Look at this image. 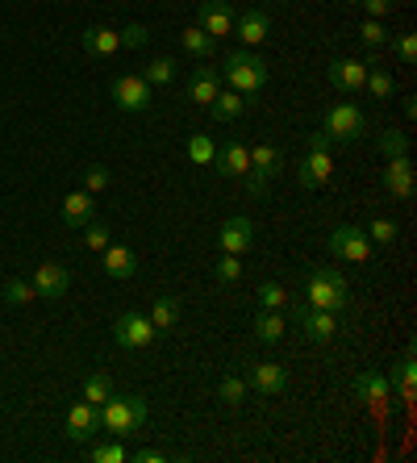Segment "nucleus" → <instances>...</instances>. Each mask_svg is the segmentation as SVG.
<instances>
[{
    "mask_svg": "<svg viewBox=\"0 0 417 463\" xmlns=\"http://www.w3.org/2000/svg\"><path fill=\"white\" fill-rule=\"evenodd\" d=\"M97 413H100V430L121 439V434H134L138 426H147L150 410H147V397H118V392H113Z\"/></svg>",
    "mask_w": 417,
    "mask_h": 463,
    "instance_id": "f257e3e1",
    "label": "nucleus"
},
{
    "mask_svg": "<svg viewBox=\"0 0 417 463\" xmlns=\"http://www.w3.org/2000/svg\"><path fill=\"white\" fill-rule=\"evenodd\" d=\"M222 80L234 88V92H242V97H255L259 88L268 84V63H263L255 51H234V54H225Z\"/></svg>",
    "mask_w": 417,
    "mask_h": 463,
    "instance_id": "f03ea898",
    "label": "nucleus"
},
{
    "mask_svg": "<svg viewBox=\"0 0 417 463\" xmlns=\"http://www.w3.org/2000/svg\"><path fill=\"white\" fill-rule=\"evenodd\" d=\"M305 301L313 305V309H346L351 305V288H346V280L338 276L334 268H313L309 271V284H305Z\"/></svg>",
    "mask_w": 417,
    "mask_h": 463,
    "instance_id": "7ed1b4c3",
    "label": "nucleus"
},
{
    "mask_svg": "<svg viewBox=\"0 0 417 463\" xmlns=\"http://www.w3.org/2000/svg\"><path fill=\"white\" fill-rule=\"evenodd\" d=\"M155 338H159L155 322L138 309H126L118 322H113V343H118L121 351H142V346H150Z\"/></svg>",
    "mask_w": 417,
    "mask_h": 463,
    "instance_id": "20e7f679",
    "label": "nucleus"
},
{
    "mask_svg": "<svg viewBox=\"0 0 417 463\" xmlns=\"http://www.w3.org/2000/svg\"><path fill=\"white\" fill-rule=\"evenodd\" d=\"M109 97H113V105L121 109V113H147L150 100H155V88L147 84L142 76H113V84H109Z\"/></svg>",
    "mask_w": 417,
    "mask_h": 463,
    "instance_id": "39448f33",
    "label": "nucleus"
},
{
    "mask_svg": "<svg viewBox=\"0 0 417 463\" xmlns=\"http://www.w3.org/2000/svg\"><path fill=\"white\" fill-rule=\"evenodd\" d=\"M326 134H330V142L338 146V142H355L359 134L367 129V118L359 113V105H351V100H338V105H330V113H326Z\"/></svg>",
    "mask_w": 417,
    "mask_h": 463,
    "instance_id": "423d86ee",
    "label": "nucleus"
},
{
    "mask_svg": "<svg viewBox=\"0 0 417 463\" xmlns=\"http://www.w3.org/2000/svg\"><path fill=\"white\" fill-rule=\"evenodd\" d=\"M330 255L343 263H367L372 259V238L359 226H334L330 230Z\"/></svg>",
    "mask_w": 417,
    "mask_h": 463,
    "instance_id": "0eeeda50",
    "label": "nucleus"
},
{
    "mask_svg": "<svg viewBox=\"0 0 417 463\" xmlns=\"http://www.w3.org/2000/svg\"><path fill=\"white\" fill-rule=\"evenodd\" d=\"M242 380H246V388H255L259 397H284V392H289V372H284L280 364H271V359L251 364Z\"/></svg>",
    "mask_w": 417,
    "mask_h": 463,
    "instance_id": "6e6552de",
    "label": "nucleus"
},
{
    "mask_svg": "<svg viewBox=\"0 0 417 463\" xmlns=\"http://www.w3.org/2000/svg\"><path fill=\"white\" fill-rule=\"evenodd\" d=\"M292 317H297V326L305 330V338H309V343H330V338L338 335V313H330V309L300 305V309H292Z\"/></svg>",
    "mask_w": 417,
    "mask_h": 463,
    "instance_id": "1a4fd4ad",
    "label": "nucleus"
},
{
    "mask_svg": "<svg viewBox=\"0 0 417 463\" xmlns=\"http://www.w3.org/2000/svg\"><path fill=\"white\" fill-rule=\"evenodd\" d=\"M255 247V222L251 217H230L217 234V250L222 255H242V250Z\"/></svg>",
    "mask_w": 417,
    "mask_h": 463,
    "instance_id": "9d476101",
    "label": "nucleus"
},
{
    "mask_svg": "<svg viewBox=\"0 0 417 463\" xmlns=\"http://www.w3.org/2000/svg\"><path fill=\"white\" fill-rule=\"evenodd\" d=\"M33 288H38L43 301H59V297L71 288V271H67L63 263H38V268H33Z\"/></svg>",
    "mask_w": 417,
    "mask_h": 463,
    "instance_id": "9b49d317",
    "label": "nucleus"
},
{
    "mask_svg": "<svg viewBox=\"0 0 417 463\" xmlns=\"http://www.w3.org/2000/svg\"><path fill=\"white\" fill-rule=\"evenodd\" d=\"M97 430H100L97 405H88V401H75L71 410H67V439H71V442H88Z\"/></svg>",
    "mask_w": 417,
    "mask_h": 463,
    "instance_id": "f8f14e48",
    "label": "nucleus"
},
{
    "mask_svg": "<svg viewBox=\"0 0 417 463\" xmlns=\"http://www.w3.org/2000/svg\"><path fill=\"white\" fill-rule=\"evenodd\" d=\"M330 175H334L330 151H309L297 163V184L300 188H321V184H330Z\"/></svg>",
    "mask_w": 417,
    "mask_h": 463,
    "instance_id": "ddd939ff",
    "label": "nucleus"
},
{
    "mask_svg": "<svg viewBox=\"0 0 417 463\" xmlns=\"http://www.w3.org/2000/svg\"><path fill=\"white\" fill-rule=\"evenodd\" d=\"M326 76H330V84L338 88V92H359L367 80V63H359V59H334L330 67H326Z\"/></svg>",
    "mask_w": 417,
    "mask_h": 463,
    "instance_id": "4468645a",
    "label": "nucleus"
},
{
    "mask_svg": "<svg viewBox=\"0 0 417 463\" xmlns=\"http://www.w3.org/2000/svg\"><path fill=\"white\" fill-rule=\"evenodd\" d=\"M213 163H217V172H222L225 180H242V175L251 172V146H242L238 138H230L222 151L213 155Z\"/></svg>",
    "mask_w": 417,
    "mask_h": 463,
    "instance_id": "2eb2a0df",
    "label": "nucleus"
},
{
    "mask_svg": "<svg viewBox=\"0 0 417 463\" xmlns=\"http://www.w3.org/2000/svg\"><path fill=\"white\" fill-rule=\"evenodd\" d=\"M355 397L367 401V405H384V401L393 397V380H388L380 367H367V372L355 376Z\"/></svg>",
    "mask_w": 417,
    "mask_h": 463,
    "instance_id": "dca6fc26",
    "label": "nucleus"
},
{
    "mask_svg": "<svg viewBox=\"0 0 417 463\" xmlns=\"http://www.w3.org/2000/svg\"><path fill=\"white\" fill-rule=\"evenodd\" d=\"M201 25L209 38H225V33H234V9L225 5V0H204L201 5Z\"/></svg>",
    "mask_w": 417,
    "mask_h": 463,
    "instance_id": "f3484780",
    "label": "nucleus"
},
{
    "mask_svg": "<svg viewBox=\"0 0 417 463\" xmlns=\"http://www.w3.org/2000/svg\"><path fill=\"white\" fill-rule=\"evenodd\" d=\"M380 180H384V193L393 196V201H409V196H413V167H409V155L405 159H388Z\"/></svg>",
    "mask_w": 417,
    "mask_h": 463,
    "instance_id": "a211bd4d",
    "label": "nucleus"
},
{
    "mask_svg": "<svg viewBox=\"0 0 417 463\" xmlns=\"http://www.w3.org/2000/svg\"><path fill=\"white\" fill-rule=\"evenodd\" d=\"M217 92H222V71H217V67H193V80H188V100L209 109Z\"/></svg>",
    "mask_w": 417,
    "mask_h": 463,
    "instance_id": "6ab92c4d",
    "label": "nucleus"
},
{
    "mask_svg": "<svg viewBox=\"0 0 417 463\" xmlns=\"http://www.w3.org/2000/svg\"><path fill=\"white\" fill-rule=\"evenodd\" d=\"M92 213H97V196L92 193H71V196H63V226H71V230H84L88 222H92Z\"/></svg>",
    "mask_w": 417,
    "mask_h": 463,
    "instance_id": "aec40b11",
    "label": "nucleus"
},
{
    "mask_svg": "<svg viewBox=\"0 0 417 463\" xmlns=\"http://www.w3.org/2000/svg\"><path fill=\"white\" fill-rule=\"evenodd\" d=\"M100 255H105V276H109V280H129V276L138 271V259H134V250H129V247L109 242Z\"/></svg>",
    "mask_w": 417,
    "mask_h": 463,
    "instance_id": "412c9836",
    "label": "nucleus"
},
{
    "mask_svg": "<svg viewBox=\"0 0 417 463\" xmlns=\"http://www.w3.org/2000/svg\"><path fill=\"white\" fill-rule=\"evenodd\" d=\"M84 51L97 54V59H113L121 51V33L109 30V25H88L84 30Z\"/></svg>",
    "mask_w": 417,
    "mask_h": 463,
    "instance_id": "4be33fe9",
    "label": "nucleus"
},
{
    "mask_svg": "<svg viewBox=\"0 0 417 463\" xmlns=\"http://www.w3.org/2000/svg\"><path fill=\"white\" fill-rule=\"evenodd\" d=\"M268 30H271L268 13H259V9H246V13H238L234 17V33L242 38L246 46H259L263 38H268Z\"/></svg>",
    "mask_w": 417,
    "mask_h": 463,
    "instance_id": "5701e85b",
    "label": "nucleus"
},
{
    "mask_svg": "<svg viewBox=\"0 0 417 463\" xmlns=\"http://www.w3.org/2000/svg\"><path fill=\"white\" fill-rule=\"evenodd\" d=\"M284 172V159H280V151L271 146V142H259V146H251V175H259V180H276V175Z\"/></svg>",
    "mask_w": 417,
    "mask_h": 463,
    "instance_id": "b1692460",
    "label": "nucleus"
},
{
    "mask_svg": "<svg viewBox=\"0 0 417 463\" xmlns=\"http://www.w3.org/2000/svg\"><path fill=\"white\" fill-rule=\"evenodd\" d=\"M246 105H251V97H242L234 88H222L213 97V105H209V113H213V121H238L246 113Z\"/></svg>",
    "mask_w": 417,
    "mask_h": 463,
    "instance_id": "393cba45",
    "label": "nucleus"
},
{
    "mask_svg": "<svg viewBox=\"0 0 417 463\" xmlns=\"http://www.w3.org/2000/svg\"><path fill=\"white\" fill-rule=\"evenodd\" d=\"M413 380H417V364H413V346H409L405 355H401V364L393 367V384H396V397L405 401H413Z\"/></svg>",
    "mask_w": 417,
    "mask_h": 463,
    "instance_id": "a878e982",
    "label": "nucleus"
},
{
    "mask_svg": "<svg viewBox=\"0 0 417 463\" xmlns=\"http://www.w3.org/2000/svg\"><path fill=\"white\" fill-rule=\"evenodd\" d=\"M284 330H289V322H284V313L280 309H259L255 313V335L263 338V343H280Z\"/></svg>",
    "mask_w": 417,
    "mask_h": 463,
    "instance_id": "bb28decb",
    "label": "nucleus"
},
{
    "mask_svg": "<svg viewBox=\"0 0 417 463\" xmlns=\"http://www.w3.org/2000/svg\"><path fill=\"white\" fill-rule=\"evenodd\" d=\"M150 322H155V330H172L175 322H180V297H159V301L150 305V313H147Z\"/></svg>",
    "mask_w": 417,
    "mask_h": 463,
    "instance_id": "cd10ccee",
    "label": "nucleus"
},
{
    "mask_svg": "<svg viewBox=\"0 0 417 463\" xmlns=\"http://www.w3.org/2000/svg\"><path fill=\"white\" fill-rule=\"evenodd\" d=\"M180 46L193 54V59H209V54H213V46H217V38H209L201 25H188V30L180 33Z\"/></svg>",
    "mask_w": 417,
    "mask_h": 463,
    "instance_id": "c85d7f7f",
    "label": "nucleus"
},
{
    "mask_svg": "<svg viewBox=\"0 0 417 463\" xmlns=\"http://www.w3.org/2000/svg\"><path fill=\"white\" fill-rule=\"evenodd\" d=\"M0 297H5V305H30V301H38V288L25 276H13V280H5Z\"/></svg>",
    "mask_w": 417,
    "mask_h": 463,
    "instance_id": "c756f323",
    "label": "nucleus"
},
{
    "mask_svg": "<svg viewBox=\"0 0 417 463\" xmlns=\"http://www.w3.org/2000/svg\"><path fill=\"white\" fill-rule=\"evenodd\" d=\"M364 88L367 92H372L375 100H388L393 97V71H388V67H375V63H367V80H364Z\"/></svg>",
    "mask_w": 417,
    "mask_h": 463,
    "instance_id": "7c9ffc66",
    "label": "nucleus"
},
{
    "mask_svg": "<svg viewBox=\"0 0 417 463\" xmlns=\"http://www.w3.org/2000/svg\"><path fill=\"white\" fill-rule=\"evenodd\" d=\"M113 397V380L105 376V372H92V376H84V401L88 405H105V401Z\"/></svg>",
    "mask_w": 417,
    "mask_h": 463,
    "instance_id": "2f4dec72",
    "label": "nucleus"
},
{
    "mask_svg": "<svg viewBox=\"0 0 417 463\" xmlns=\"http://www.w3.org/2000/svg\"><path fill=\"white\" fill-rule=\"evenodd\" d=\"M142 80H147L150 88L172 84V80H175V59H167V54H163V59H150L147 71H142Z\"/></svg>",
    "mask_w": 417,
    "mask_h": 463,
    "instance_id": "473e14b6",
    "label": "nucleus"
},
{
    "mask_svg": "<svg viewBox=\"0 0 417 463\" xmlns=\"http://www.w3.org/2000/svg\"><path fill=\"white\" fill-rule=\"evenodd\" d=\"M289 292H284V284H276V280H268V284H259V305H263V309H289Z\"/></svg>",
    "mask_w": 417,
    "mask_h": 463,
    "instance_id": "72a5a7b5",
    "label": "nucleus"
},
{
    "mask_svg": "<svg viewBox=\"0 0 417 463\" xmlns=\"http://www.w3.org/2000/svg\"><path fill=\"white\" fill-rule=\"evenodd\" d=\"M217 397H222L225 405H242V401H246V380L225 372V376L217 380Z\"/></svg>",
    "mask_w": 417,
    "mask_h": 463,
    "instance_id": "f704fd0d",
    "label": "nucleus"
},
{
    "mask_svg": "<svg viewBox=\"0 0 417 463\" xmlns=\"http://www.w3.org/2000/svg\"><path fill=\"white\" fill-rule=\"evenodd\" d=\"M213 155H217V146H213V138H209V134H193V138H188V159H193V163L209 167V163H213Z\"/></svg>",
    "mask_w": 417,
    "mask_h": 463,
    "instance_id": "c9c22d12",
    "label": "nucleus"
},
{
    "mask_svg": "<svg viewBox=\"0 0 417 463\" xmlns=\"http://www.w3.org/2000/svg\"><path fill=\"white\" fill-rule=\"evenodd\" d=\"M88 459H92V463H126V459H129V451L121 447V442H92Z\"/></svg>",
    "mask_w": 417,
    "mask_h": 463,
    "instance_id": "e433bc0d",
    "label": "nucleus"
},
{
    "mask_svg": "<svg viewBox=\"0 0 417 463\" xmlns=\"http://www.w3.org/2000/svg\"><path fill=\"white\" fill-rule=\"evenodd\" d=\"M359 38H364V46H372V51H380V46L393 43V33L384 30V22H375V17H367V22L359 25Z\"/></svg>",
    "mask_w": 417,
    "mask_h": 463,
    "instance_id": "4c0bfd02",
    "label": "nucleus"
},
{
    "mask_svg": "<svg viewBox=\"0 0 417 463\" xmlns=\"http://www.w3.org/2000/svg\"><path fill=\"white\" fill-rule=\"evenodd\" d=\"M380 155H384V159H405L409 138L405 134H396V129H384V134H380Z\"/></svg>",
    "mask_w": 417,
    "mask_h": 463,
    "instance_id": "58836bf2",
    "label": "nucleus"
},
{
    "mask_svg": "<svg viewBox=\"0 0 417 463\" xmlns=\"http://www.w3.org/2000/svg\"><path fill=\"white\" fill-rule=\"evenodd\" d=\"M109 242H113V234H109L105 222H88V226H84V250H97V255H100Z\"/></svg>",
    "mask_w": 417,
    "mask_h": 463,
    "instance_id": "ea45409f",
    "label": "nucleus"
},
{
    "mask_svg": "<svg viewBox=\"0 0 417 463\" xmlns=\"http://www.w3.org/2000/svg\"><path fill=\"white\" fill-rule=\"evenodd\" d=\"M213 276H217V284H238V280H242V259H238V255H222V259H217V268H213Z\"/></svg>",
    "mask_w": 417,
    "mask_h": 463,
    "instance_id": "a19ab883",
    "label": "nucleus"
},
{
    "mask_svg": "<svg viewBox=\"0 0 417 463\" xmlns=\"http://www.w3.org/2000/svg\"><path fill=\"white\" fill-rule=\"evenodd\" d=\"M109 188V167H100V163H92V167H88L84 172V193H105Z\"/></svg>",
    "mask_w": 417,
    "mask_h": 463,
    "instance_id": "79ce46f5",
    "label": "nucleus"
},
{
    "mask_svg": "<svg viewBox=\"0 0 417 463\" xmlns=\"http://www.w3.org/2000/svg\"><path fill=\"white\" fill-rule=\"evenodd\" d=\"M364 234L372 238V242H393V238H396V222H388V217H375Z\"/></svg>",
    "mask_w": 417,
    "mask_h": 463,
    "instance_id": "37998d69",
    "label": "nucleus"
},
{
    "mask_svg": "<svg viewBox=\"0 0 417 463\" xmlns=\"http://www.w3.org/2000/svg\"><path fill=\"white\" fill-rule=\"evenodd\" d=\"M396 59L405 67H413V59H417V33H401L396 38Z\"/></svg>",
    "mask_w": 417,
    "mask_h": 463,
    "instance_id": "c03bdc74",
    "label": "nucleus"
},
{
    "mask_svg": "<svg viewBox=\"0 0 417 463\" xmlns=\"http://www.w3.org/2000/svg\"><path fill=\"white\" fill-rule=\"evenodd\" d=\"M118 33H121V46H147V38H150L147 25H126V30H118Z\"/></svg>",
    "mask_w": 417,
    "mask_h": 463,
    "instance_id": "a18cd8bd",
    "label": "nucleus"
},
{
    "mask_svg": "<svg viewBox=\"0 0 417 463\" xmlns=\"http://www.w3.org/2000/svg\"><path fill=\"white\" fill-rule=\"evenodd\" d=\"M367 9V17H375V22H384L388 13H393V0H359Z\"/></svg>",
    "mask_w": 417,
    "mask_h": 463,
    "instance_id": "49530a36",
    "label": "nucleus"
},
{
    "mask_svg": "<svg viewBox=\"0 0 417 463\" xmlns=\"http://www.w3.org/2000/svg\"><path fill=\"white\" fill-rule=\"evenodd\" d=\"M129 459H134V463H163V459H167V451H159V447H147V451H134Z\"/></svg>",
    "mask_w": 417,
    "mask_h": 463,
    "instance_id": "de8ad7c7",
    "label": "nucleus"
},
{
    "mask_svg": "<svg viewBox=\"0 0 417 463\" xmlns=\"http://www.w3.org/2000/svg\"><path fill=\"white\" fill-rule=\"evenodd\" d=\"M334 142H330V134H326V129H313L309 134V151H330Z\"/></svg>",
    "mask_w": 417,
    "mask_h": 463,
    "instance_id": "09e8293b",
    "label": "nucleus"
},
{
    "mask_svg": "<svg viewBox=\"0 0 417 463\" xmlns=\"http://www.w3.org/2000/svg\"><path fill=\"white\" fill-rule=\"evenodd\" d=\"M346 5H359V0H346Z\"/></svg>",
    "mask_w": 417,
    "mask_h": 463,
    "instance_id": "8fccbe9b",
    "label": "nucleus"
}]
</instances>
